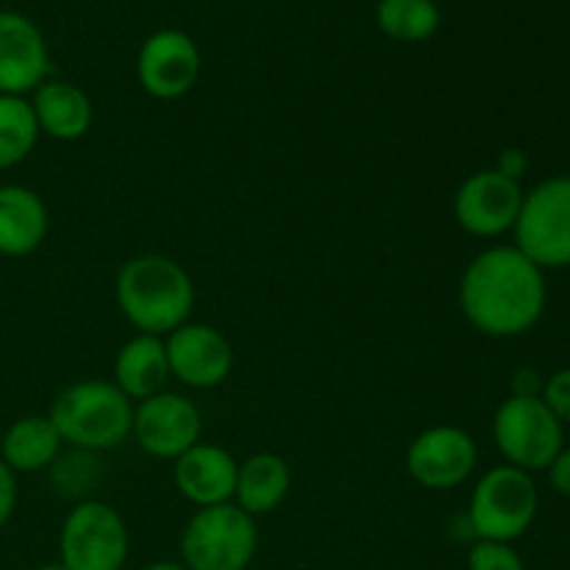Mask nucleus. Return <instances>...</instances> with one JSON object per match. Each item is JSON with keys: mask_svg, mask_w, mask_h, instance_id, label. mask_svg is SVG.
<instances>
[{"mask_svg": "<svg viewBox=\"0 0 570 570\" xmlns=\"http://www.w3.org/2000/svg\"><path fill=\"white\" fill-rule=\"evenodd\" d=\"M493 440L507 465L534 476L566 449V426L540 395H510L493 415Z\"/></svg>", "mask_w": 570, "mask_h": 570, "instance_id": "0eeeda50", "label": "nucleus"}, {"mask_svg": "<svg viewBox=\"0 0 570 570\" xmlns=\"http://www.w3.org/2000/svg\"><path fill=\"white\" fill-rule=\"evenodd\" d=\"M259 549L256 518L234 501L204 507L181 532V562L187 570H245Z\"/></svg>", "mask_w": 570, "mask_h": 570, "instance_id": "423d86ee", "label": "nucleus"}, {"mask_svg": "<svg viewBox=\"0 0 570 570\" xmlns=\"http://www.w3.org/2000/svg\"><path fill=\"white\" fill-rule=\"evenodd\" d=\"M167 379H170V365H167L165 337L137 334L117 351L115 384L126 399L139 404V401L161 393Z\"/></svg>", "mask_w": 570, "mask_h": 570, "instance_id": "a211bd4d", "label": "nucleus"}, {"mask_svg": "<svg viewBox=\"0 0 570 570\" xmlns=\"http://www.w3.org/2000/svg\"><path fill=\"white\" fill-rule=\"evenodd\" d=\"M200 78V48L187 31L161 28L137 53V81L150 98L178 100L193 92Z\"/></svg>", "mask_w": 570, "mask_h": 570, "instance_id": "f8f14e48", "label": "nucleus"}, {"mask_svg": "<svg viewBox=\"0 0 570 570\" xmlns=\"http://www.w3.org/2000/svg\"><path fill=\"white\" fill-rule=\"evenodd\" d=\"M376 26L393 42L417 45L440 31L443 11L438 0H379Z\"/></svg>", "mask_w": 570, "mask_h": 570, "instance_id": "412c9836", "label": "nucleus"}, {"mask_svg": "<svg viewBox=\"0 0 570 570\" xmlns=\"http://www.w3.org/2000/svg\"><path fill=\"white\" fill-rule=\"evenodd\" d=\"M495 170L507 178H515V181H523V176L529 173V154L521 148H504L495 159Z\"/></svg>", "mask_w": 570, "mask_h": 570, "instance_id": "a878e982", "label": "nucleus"}, {"mask_svg": "<svg viewBox=\"0 0 570 570\" xmlns=\"http://www.w3.org/2000/svg\"><path fill=\"white\" fill-rule=\"evenodd\" d=\"M468 570H527V566L512 543L473 540L471 551H468Z\"/></svg>", "mask_w": 570, "mask_h": 570, "instance_id": "5701e85b", "label": "nucleus"}, {"mask_svg": "<svg viewBox=\"0 0 570 570\" xmlns=\"http://www.w3.org/2000/svg\"><path fill=\"white\" fill-rule=\"evenodd\" d=\"M61 434L48 415H26L6 429L0 440V460L14 473H39L53 468L61 456Z\"/></svg>", "mask_w": 570, "mask_h": 570, "instance_id": "aec40b11", "label": "nucleus"}, {"mask_svg": "<svg viewBox=\"0 0 570 570\" xmlns=\"http://www.w3.org/2000/svg\"><path fill=\"white\" fill-rule=\"evenodd\" d=\"M512 237L540 271L570 267V173L543 178L523 193Z\"/></svg>", "mask_w": 570, "mask_h": 570, "instance_id": "39448f33", "label": "nucleus"}, {"mask_svg": "<svg viewBox=\"0 0 570 570\" xmlns=\"http://www.w3.org/2000/svg\"><path fill=\"white\" fill-rule=\"evenodd\" d=\"M17 510V473L0 460V529L11 521Z\"/></svg>", "mask_w": 570, "mask_h": 570, "instance_id": "393cba45", "label": "nucleus"}, {"mask_svg": "<svg viewBox=\"0 0 570 570\" xmlns=\"http://www.w3.org/2000/svg\"><path fill=\"white\" fill-rule=\"evenodd\" d=\"M546 473H549L551 490L570 499V445H566V449L554 456V462H551Z\"/></svg>", "mask_w": 570, "mask_h": 570, "instance_id": "bb28decb", "label": "nucleus"}, {"mask_svg": "<svg viewBox=\"0 0 570 570\" xmlns=\"http://www.w3.org/2000/svg\"><path fill=\"white\" fill-rule=\"evenodd\" d=\"M48 417L65 445L83 454H98L117 449L131 438L134 401L126 399L115 382L83 379L67 384L56 395Z\"/></svg>", "mask_w": 570, "mask_h": 570, "instance_id": "7ed1b4c3", "label": "nucleus"}, {"mask_svg": "<svg viewBox=\"0 0 570 570\" xmlns=\"http://www.w3.org/2000/svg\"><path fill=\"white\" fill-rule=\"evenodd\" d=\"M115 298L122 317L139 334L167 337L189 323L195 309V282L181 262L161 254H142L117 271Z\"/></svg>", "mask_w": 570, "mask_h": 570, "instance_id": "f03ea898", "label": "nucleus"}, {"mask_svg": "<svg viewBox=\"0 0 570 570\" xmlns=\"http://www.w3.org/2000/svg\"><path fill=\"white\" fill-rule=\"evenodd\" d=\"M139 570H187V566H184V562L159 560V562H150V566H142Z\"/></svg>", "mask_w": 570, "mask_h": 570, "instance_id": "c85d7f7f", "label": "nucleus"}, {"mask_svg": "<svg viewBox=\"0 0 570 570\" xmlns=\"http://www.w3.org/2000/svg\"><path fill=\"white\" fill-rule=\"evenodd\" d=\"M540 399H543V404L554 412V417L562 426H570V365L560 367V371H554L551 376H546Z\"/></svg>", "mask_w": 570, "mask_h": 570, "instance_id": "b1692460", "label": "nucleus"}, {"mask_svg": "<svg viewBox=\"0 0 570 570\" xmlns=\"http://www.w3.org/2000/svg\"><path fill=\"white\" fill-rule=\"evenodd\" d=\"M128 549L126 521L106 501H78L61 523L59 562L67 570H122Z\"/></svg>", "mask_w": 570, "mask_h": 570, "instance_id": "6e6552de", "label": "nucleus"}, {"mask_svg": "<svg viewBox=\"0 0 570 570\" xmlns=\"http://www.w3.org/2000/svg\"><path fill=\"white\" fill-rule=\"evenodd\" d=\"M170 376L193 390H212L228 379L234 348L220 328L209 323H184L165 337Z\"/></svg>", "mask_w": 570, "mask_h": 570, "instance_id": "ddd939ff", "label": "nucleus"}, {"mask_svg": "<svg viewBox=\"0 0 570 570\" xmlns=\"http://www.w3.org/2000/svg\"><path fill=\"white\" fill-rule=\"evenodd\" d=\"M200 432H204L200 410L181 393L161 390L134 406L131 438L145 454L156 460H178L184 451L200 443Z\"/></svg>", "mask_w": 570, "mask_h": 570, "instance_id": "9b49d317", "label": "nucleus"}, {"mask_svg": "<svg viewBox=\"0 0 570 570\" xmlns=\"http://www.w3.org/2000/svg\"><path fill=\"white\" fill-rule=\"evenodd\" d=\"M289 465L278 454L259 451L237 468V488H234V504L248 512L250 518L267 515L278 510L289 493Z\"/></svg>", "mask_w": 570, "mask_h": 570, "instance_id": "6ab92c4d", "label": "nucleus"}, {"mask_svg": "<svg viewBox=\"0 0 570 570\" xmlns=\"http://www.w3.org/2000/svg\"><path fill=\"white\" fill-rule=\"evenodd\" d=\"M39 142V126L31 100L0 95V170L22 165Z\"/></svg>", "mask_w": 570, "mask_h": 570, "instance_id": "4be33fe9", "label": "nucleus"}, {"mask_svg": "<svg viewBox=\"0 0 570 570\" xmlns=\"http://www.w3.org/2000/svg\"><path fill=\"white\" fill-rule=\"evenodd\" d=\"M479 465L476 440L460 426H429L406 449V471L421 488L449 493L471 479Z\"/></svg>", "mask_w": 570, "mask_h": 570, "instance_id": "9d476101", "label": "nucleus"}, {"mask_svg": "<svg viewBox=\"0 0 570 570\" xmlns=\"http://www.w3.org/2000/svg\"><path fill=\"white\" fill-rule=\"evenodd\" d=\"M33 570H67V568L61 566V562H48V566H39V568H33Z\"/></svg>", "mask_w": 570, "mask_h": 570, "instance_id": "c756f323", "label": "nucleus"}, {"mask_svg": "<svg viewBox=\"0 0 570 570\" xmlns=\"http://www.w3.org/2000/svg\"><path fill=\"white\" fill-rule=\"evenodd\" d=\"M523 193L521 181L501 176L495 167L471 173L454 195L456 226L479 239L504 237L515 228Z\"/></svg>", "mask_w": 570, "mask_h": 570, "instance_id": "1a4fd4ad", "label": "nucleus"}, {"mask_svg": "<svg viewBox=\"0 0 570 570\" xmlns=\"http://www.w3.org/2000/svg\"><path fill=\"white\" fill-rule=\"evenodd\" d=\"M50 215L39 193L22 184H0V256L22 259L42 248Z\"/></svg>", "mask_w": 570, "mask_h": 570, "instance_id": "f3484780", "label": "nucleus"}, {"mask_svg": "<svg viewBox=\"0 0 570 570\" xmlns=\"http://www.w3.org/2000/svg\"><path fill=\"white\" fill-rule=\"evenodd\" d=\"M540 510L534 476L512 465H495L482 473L468 504V527L476 540L515 543L532 529Z\"/></svg>", "mask_w": 570, "mask_h": 570, "instance_id": "20e7f679", "label": "nucleus"}, {"mask_svg": "<svg viewBox=\"0 0 570 570\" xmlns=\"http://www.w3.org/2000/svg\"><path fill=\"white\" fill-rule=\"evenodd\" d=\"M31 109L37 117L39 134L56 139V142H76L87 137L92 128V100L72 81L48 78L31 92Z\"/></svg>", "mask_w": 570, "mask_h": 570, "instance_id": "dca6fc26", "label": "nucleus"}, {"mask_svg": "<svg viewBox=\"0 0 570 570\" xmlns=\"http://www.w3.org/2000/svg\"><path fill=\"white\" fill-rule=\"evenodd\" d=\"M543 382L546 379L540 376L538 371H532V367H521V371H515V376H512L510 395H540L543 393Z\"/></svg>", "mask_w": 570, "mask_h": 570, "instance_id": "cd10ccee", "label": "nucleus"}, {"mask_svg": "<svg viewBox=\"0 0 570 570\" xmlns=\"http://www.w3.org/2000/svg\"><path fill=\"white\" fill-rule=\"evenodd\" d=\"M546 306V271L515 245H490L462 271L460 309L484 337H523L543 321Z\"/></svg>", "mask_w": 570, "mask_h": 570, "instance_id": "f257e3e1", "label": "nucleus"}, {"mask_svg": "<svg viewBox=\"0 0 570 570\" xmlns=\"http://www.w3.org/2000/svg\"><path fill=\"white\" fill-rule=\"evenodd\" d=\"M173 462V482L189 504L204 510L234 501L239 462L226 449L215 443H195Z\"/></svg>", "mask_w": 570, "mask_h": 570, "instance_id": "2eb2a0df", "label": "nucleus"}, {"mask_svg": "<svg viewBox=\"0 0 570 570\" xmlns=\"http://www.w3.org/2000/svg\"><path fill=\"white\" fill-rule=\"evenodd\" d=\"M50 50L31 17L0 9V95H28L48 81Z\"/></svg>", "mask_w": 570, "mask_h": 570, "instance_id": "4468645a", "label": "nucleus"}]
</instances>
